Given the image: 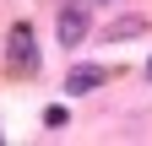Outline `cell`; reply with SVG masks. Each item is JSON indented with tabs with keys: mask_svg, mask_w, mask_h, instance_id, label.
<instances>
[{
	"mask_svg": "<svg viewBox=\"0 0 152 146\" xmlns=\"http://www.w3.org/2000/svg\"><path fill=\"white\" fill-rule=\"evenodd\" d=\"M44 124H49V130H60V124H65V103H49V108H44Z\"/></svg>",
	"mask_w": 152,
	"mask_h": 146,
	"instance_id": "5b68a950",
	"label": "cell"
},
{
	"mask_svg": "<svg viewBox=\"0 0 152 146\" xmlns=\"http://www.w3.org/2000/svg\"><path fill=\"white\" fill-rule=\"evenodd\" d=\"M6 65L16 76H38V33H33V22H11V33H6Z\"/></svg>",
	"mask_w": 152,
	"mask_h": 146,
	"instance_id": "6da1fadb",
	"label": "cell"
},
{
	"mask_svg": "<svg viewBox=\"0 0 152 146\" xmlns=\"http://www.w3.org/2000/svg\"><path fill=\"white\" fill-rule=\"evenodd\" d=\"M147 33V16H120V22L109 27V43H125V38H141Z\"/></svg>",
	"mask_w": 152,
	"mask_h": 146,
	"instance_id": "277c9868",
	"label": "cell"
},
{
	"mask_svg": "<svg viewBox=\"0 0 152 146\" xmlns=\"http://www.w3.org/2000/svg\"><path fill=\"white\" fill-rule=\"evenodd\" d=\"M141 76H147V87H152V54H147V65H141Z\"/></svg>",
	"mask_w": 152,
	"mask_h": 146,
	"instance_id": "8992f818",
	"label": "cell"
},
{
	"mask_svg": "<svg viewBox=\"0 0 152 146\" xmlns=\"http://www.w3.org/2000/svg\"><path fill=\"white\" fill-rule=\"evenodd\" d=\"M103 81H109V65H76L71 76H65V92L71 98H87V92H98Z\"/></svg>",
	"mask_w": 152,
	"mask_h": 146,
	"instance_id": "3957f363",
	"label": "cell"
},
{
	"mask_svg": "<svg viewBox=\"0 0 152 146\" xmlns=\"http://www.w3.org/2000/svg\"><path fill=\"white\" fill-rule=\"evenodd\" d=\"M92 33V0H65L60 6V22H54V38H60L65 49H76Z\"/></svg>",
	"mask_w": 152,
	"mask_h": 146,
	"instance_id": "7a4b0ae2",
	"label": "cell"
}]
</instances>
